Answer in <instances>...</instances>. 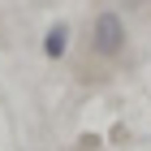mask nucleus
Returning a JSON list of instances; mask_svg holds the SVG:
<instances>
[{
  "label": "nucleus",
  "instance_id": "2",
  "mask_svg": "<svg viewBox=\"0 0 151 151\" xmlns=\"http://www.w3.org/2000/svg\"><path fill=\"white\" fill-rule=\"evenodd\" d=\"M69 43H73L69 22H52V26L43 30V56H47V60H65V56H69Z\"/></svg>",
  "mask_w": 151,
  "mask_h": 151
},
{
  "label": "nucleus",
  "instance_id": "1",
  "mask_svg": "<svg viewBox=\"0 0 151 151\" xmlns=\"http://www.w3.org/2000/svg\"><path fill=\"white\" fill-rule=\"evenodd\" d=\"M86 43H91V56H95V60H108V65L121 60L125 47H129V26H125V17H121L116 9H99V13L91 17V39H86Z\"/></svg>",
  "mask_w": 151,
  "mask_h": 151
}]
</instances>
